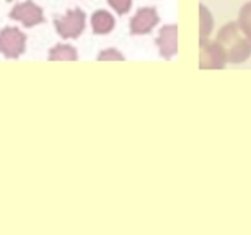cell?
Here are the masks:
<instances>
[{"instance_id": "cell-4", "label": "cell", "mask_w": 251, "mask_h": 235, "mask_svg": "<svg viewBox=\"0 0 251 235\" xmlns=\"http://www.w3.org/2000/svg\"><path fill=\"white\" fill-rule=\"evenodd\" d=\"M200 68L201 69H223L227 63V57L223 47L217 41H206L200 44Z\"/></svg>"}, {"instance_id": "cell-6", "label": "cell", "mask_w": 251, "mask_h": 235, "mask_svg": "<svg viewBox=\"0 0 251 235\" xmlns=\"http://www.w3.org/2000/svg\"><path fill=\"white\" fill-rule=\"evenodd\" d=\"M160 18L152 6L140 8L130 21V35H148L159 24Z\"/></svg>"}, {"instance_id": "cell-2", "label": "cell", "mask_w": 251, "mask_h": 235, "mask_svg": "<svg viewBox=\"0 0 251 235\" xmlns=\"http://www.w3.org/2000/svg\"><path fill=\"white\" fill-rule=\"evenodd\" d=\"M85 13L80 8H75V10H69L63 18L55 19L53 25L63 39H77L85 28Z\"/></svg>"}, {"instance_id": "cell-1", "label": "cell", "mask_w": 251, "mask_h": 235, "mask_svg": "<svg viewBox=\"0 0 251 235\" xmlns=\"http://www.w3.org/2000/svg\"><path fill=\"white\" fill-rule=\"evenodd\" d=\"M239 25V22H229L220 28L217 41L223 47L227 61L239 65L251 57V39L245 35Z\"/></svg>"}, {"instance_id": "cell-7", "label": "cell", "mask_w": 251, "mask_h": 235, "mask_svg": "<svg viewBox=\"0 0 251 235\" xmlns=\"http://www.w3.org/2000/svg\"><path fill=\"white\" fill-rule=\"evenodd\" d=\"M159 47L160 57L165 60H171L177 53V25H165L160 28V33L155 39Z\"/></svg>"}, {"instance_id": "cell-8", "label": "cell", "mask_w": 251, "mask_h": 235, "mask_svg": "<svg viewBox=\"0 0 251 235\" xmlns=\"http://www.w3.org/2000/svg\"><path fill=\"white\" fill-rule=\"evenodd\" d=\"M91 27L96 35H107L115 28V18L108 11L99 10L91 16Z\"/></svg>"}, {"instance_id": "cell-13", "label": "cell", "mask_w": 251, "mask_h": 235, "mask_svg": "<svg viewBox=\"0 0 251 235\" xmlns=\"http://www.w3.org/2000/svg\"><path fill=\"white\" fill-rule=\"evenodd\" d=\"M98 60L99 61H124V57L116 49H108V50L100 52Z\"/></svg>"}, {"instance_id": "cell-3", "label": "cell", "mask_w": 251, "mask_h": 235, "mask_svg": "<svg viewBox=\"0 0 251 235\" xmlns=\"http://www.w3.org/2000/svg\"><path fill=\"white\" fill-rule=\"evenodd\" d=\"M27 36L16 27H5L0 31V53L3 57L16 60L25 52Z\"/></svg>"}, {"instance_id": "cell-12", "label": "cell", "mask_w": 251, "mask_h": 235, "mask_svg": "<svg viewBox=\"0 0 251 235\" xmlns=\"http://www.w3.org/2000/svg\"><path fill=\"white\" fill-rule=\"evenodd\" d=\"M107 2L120 16L127 14L132 6V0H107Z\"/></svg>"}, {"instance_id": "cell-10", "label": "cell", "mask_w": 251, "mask_h": 235, "mask_svg": "<svg viewBox=\"0 0 251 235\" xmlns=\"http://www.w3.org/2000/svg\"><path fill=\"white\" fill-rule=\"evenodd\" d=\"M200 27H201V31H200V44L209 41V35L212 31V27H214V19H212V16L209 13V10L204 5H200Z\"/></svg>"}, {"instance_id": "cell-5", "label": "cell", "mask_w": 251, "mask_h": 235, "mask_svg": "<svg viewBox=\"0 0 251 235\" xmlns=\"http://www.w3.org/2000/svg\"><path fill=\"white\" fill-rule=\"evenodd\" d=\"M10 18L22 22L27 28H31V27L38 25V24L44 22L43 8H39L36 3L31 2V0H27V2L16 5L10 13Z\"/></svg>"}, {"instance_id": "cell-11", "label": "cell", "mask_w": 251, "mask_h": 235, "mask_svg": "<svg viewBox=\"0 0 251 235\" xmlns=\"http://www.w3.org/2000/svg\"><path fill=\"white\" fill-rule=\"evenodd\" d=\"M239 25L243 31V35H247L251 39V2L245 3L239 11Z\"/></svg>"}, {"instance_id": "cell-9", "label": "cell", "mask_w": 251, "mask_h": 235, "mask_svg": "<svg viewBox=\"0 0 251 235\" xmlns=\"http://www.w3.org/2000/svg\"><path fill=\"white\" fill-rule=\"evenodd\" d=\"M77 50L69 44H57L49 52L50 61H77Z\"/></svg>"}]
</instances>
